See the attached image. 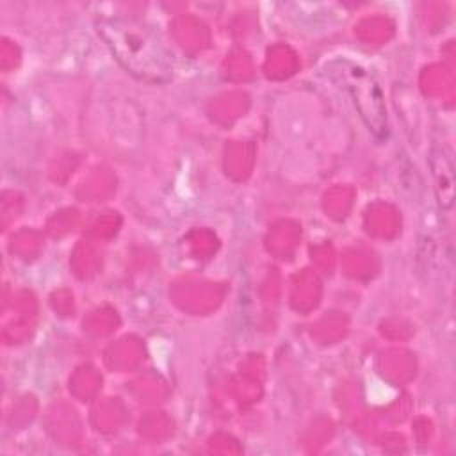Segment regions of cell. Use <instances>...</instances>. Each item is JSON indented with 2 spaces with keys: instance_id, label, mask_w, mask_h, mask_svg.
Masks as SVG:
<instances>
[{
  "instance_id": "cell-1",
  "label": "cell",
  "mask_w": 456,
  "mask_h": 456,
  "mask_svg": "<svg viewBox=\"0 0 456 456\" xmlns=\"http://www.w3.org/2000/svg\"><path fill=\"white\" fill-rule=\"evenodd\" d=\"M118 62L134 77L146 82H166L171 77L169 57L160 39L141 23L125 18H109L98 23Z\"/></svg>"
}]
</instances>
